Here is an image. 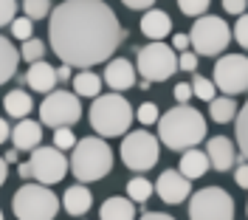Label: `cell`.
Masks as SVG:
<instances>
[{"mask_svg":"<svg viewBox=\"0 0 248 220\" xmlns=\"http://www.w3.org/2000/svg\"><path fill=\"white\" fill-rule=\"evenodd\" d=\"M0 220H3V212H0Z\"/></svg>","mask_w":248,"mask_h":220,"instance_id":"49","label":"cell"},{"mask_svg":"<svg viewBox=\"0 0 248 220\" xmlns=\"http://www.w3.org/2000/svg\"><path fill=\"white\" fill-rule=\"evenodd\" d=\"M136 71L150 82H167V79L178 71V54L172 46L164 43H150V46L139 48V60H136Z\"/></svg>","mask_w":248,"mask_h":220,"instance_id":"8","label":"cell"},{"mask_svg":"<svg viewBox=\"0 0 248 220\" xmlns=\"http://www.w3.org/2000/svg\"><path fill=\"white\" fill-rule=\"evenodd\" d=\"M246 6H248V0H223V9L229 12V15H246Z\"/></svg>","mask_w":248,"mask_h":220,"instance_id":"39","label":"cell"},{"mask_svg":"<svg viewBox=\"0 0 248 220\" xmlns=\"http://www.w3.org/2000/svg\"><path fill=\"white\" fill-rule=\"evenodd\" d=\"M23 12L29 20H43L51 12V0H23Z\"/></svg>","mask_w":248,"mask_h":220,"instance_id":"30","label":"cell"},{"mask_svg":"<svg viewBox=\"0 0 248 220\" xmlns=\"http://www.w3.org/2000/svg\"><path fill=\"white\" fill-rule=\"evenodd\" d=\"M189 192H192V184H189V178L181 170H164L161 178L155 181V195L170 206L184 204L189 198Z\"/></svg>","mask_w":248,"mask_h":220,"instance_id":"13","label":"cell"},{"mask_svg":"<svg viewBox=\"0 0 248 220\" xmlns=\"http://www.w3.org/2000/svg\"><path fill=\"white\" fill-rule=\"evenodd\" d=\"M161 158V144L155 136H150L147 130H136V133H127L122 141V161L127 170L133 173H147L153 170Z\"/></svg>","mask_w":248,"mask_h":220,"instance_id":"7","label":"cell"},{"mask_svg":"<svg viewBox=\"0 0 248 220\" xmlns=\"http://www.w3.org/2000/svg\"><path fill=\"white\" fill-rule=\"evenodd\" d=\"M82 119V105L79 96L71 91H51L46 94L43 105H40V125L46 127H71Z\"/></svg>","mask_w":248,"mask_h":220,"instance_id":"9","label":"cell"},{"mask_svg":"<svg viewBox=\"0 0 248 220\" xmlns=\"http://www.w3.org/2000/svg\"><path fill=\"white\" fill-rule=\"evenodd\" d=\"M232 43V29L226 20L212 15H203L195 20L192 31H189V46L195 48V54L201 57H217L223 54Z\"/></svg>","mask_w":248,"mask_h":220,"instance_id":"6","label":"cell"},{"mask_svg":"<svg viewBox=\"0 0 248 220\" xmlns=\"http://www.w3.org/2000/svg\"><path fill=\"white\" fill-rule=\"evenodd\" d=\"M175 99H178V105H186L192 99V85L189 82H178L175 85Z\"/></svg>","mask_w":248,"mask_h":220,"instance_id":"38","label":"cell"},{"mask_svg":"<svg viewBox=\"0 0 248 220\" xmlns=\"http://www.w3.org/2000/svg\"><path fill=\"white\" fill-rule=\"evenodd\" d=\"M209 116H212V122H217V125H229L234 116H237V102H234L232 96H215L209 102Z\"/></svg>","mask_w":248,"mask_h":220,"instance_id":"24","label":"cell"},{"mask_svg":"<svg viewBox=\"0 0 248 220\" xmlns=\"http://www.w3.org/2000/svg\"><path fill=\"white\" fill-rule=\"evenodd\" d=\"M136 116H139L141 125H155V122L161 119V116H158V108H155L153 102H144V105L139 108V113H136Z\"/></svg>","mask_w":248,"mask_h":220,"instance_id":"35","label":"cell"},{"mask_svg":"<svg viewBox=\"0 0 248 220\" xmlns=\"http://www.w3.org/2000/svg\"><path fill=\"white\" fill-rule=\"evenodd\" d=\"M105 85L110 91H116V94L130 91L136 85V65L127 57H113L108 63V68H105Z\"/></svg>","mask_w":248,"mask_h":220,"instance_id":"14","label":"cell"},{"mask_svg":"<svg viewBox=\"0 0 248 220\" xmlns=\"http://www.w3.org/2000/svg\"><path fill=\"white\" fill-rule=\"evenodd\" d=\"M102 91V77L99 74H93V71H79L77 77H74V94L77 96H91L96 99Z\"/></svg>","mask_w":248,"mask_h":220,"instance_id":"25","label":"cell"},{"mask_svg":"<svg viewBox=\"0 0 248 220\" xmlns=\"http://www.w3.org/2000/svg\"><path fill=\"white\" fill-rule=\"evenodd\" d=\"M17 17V0H0V29L9 23L12 26V20Z\"/></svg>","mask_w":248,"mask_h":220,"instance_id":"34","label":"cell"},{"mask_svg":"<svg viewBox=\"0 0 248 220\" xmlns=\"http://www.w3.org/2000/svg\"><path fill=\"white\" fill-rule=\"evenodd\" d=\"M17 173H20V178H26V181H29V178H31V167H29V164H20V167H17Z\"/></svg>","mask_w":248,"mask_h":220,"instance_id":"47","label":"cell"},{"mask_svg":"<svg viewBox=\"0 0 248 220\" xmlns=\"http://www.w3.org/2000/svg\"><path fill=\"white\" fill-rule=\"evenodd\" d=\"M217 91H226V96H237L248 91V57L243 54H223L215 63Z\"/></svg>","mask_w":248,"mask_h":220,"instance_id":"12","label":"cell"},{"mask_svg":"<svg viewBox=\"0 0 248 220\" xmlns=\"http://www.w3.org/2000/svg\"><path fill=\"white\" fill-rule=\"evenodd\" d=\"M43 57H46V43H43V40H34V37H31V40H26L23 48H20V60H26L29 65L40 63Z\"/></svg>","mask_w":248,"mask_h":220,"instance_id":"28","label":"cell"},{"mask_svg":"<svg viewBox=\"0 0 248 220\" xmlns=\"http://www.w3.org/2000/svg\"><path fill=\"white\" fill-rule=\"evenodd\" d=\"M29 167H31V178L37 184H46V187L60 184L62 178L68 175V170H71L65 153L57 150V147H37V150H31Z\"/></svg>","mask_w":248,"mask_h":220,"instance_id":"11","label":"cell"},{"mask_svg":"<svg viewBox=\"0 0 248 220\" xmlns=\"http://www.w3.org/2000/svg\"><path fill=\"white\" fill-rule=\"evenodd\" d=\"M91 204H93V195L85 184H74V187L65 189V195H62V206H65V212L71 218H82L85 212H91Z\"/></svg>","mask_w":248,"mask_h":220,"instance_id":"19","label":"cell"},{"mask_svg":"<svg viewBox=\"0 0 248 220\" xmlns=\"http://www.w3.org/2000/svg\"><path fill=\"white\" fill-rule=\"evenodd\" d=\"M209 156L201 153L198 147H192V150H184V158H181V173L189 178V181H195V178H203V175L209 173Z\"/></svg>","mask_w":248,"mask_h":220,"instance_id":"21","label":"cell"},{"mask_svg":"<svg viewBox=\"0 0 248 220\" xmlns=\"http://www.w3.org/2000/svg\"><path fill=\"white\" fill-rule=\"evenodd\" d=\"M234 37H237V43L243 48H248V15H240V20H237V26H234Z\"/></svg>","mask_w":248,"mask_h":220,"instance_id":"36","label":"cell"},{"mask_svg":"<svg viewBox=\"0 0 248 220\" xmlns=\"http://www.w3.org/2000/svg\"><path fill=\"white\" fill-rule=\"evenodd\" d=\"M189 220H234V201L226 189H198L189 201Z\"/></svg>","mask_w":248,"mask_h":220,"instance_id":"10","label":"cell"},{"mask_svg":"<svg viewBox=\"0 0 248 220\" xmlns=\"http://www.w3.org/2000/svg\"><path fill=\"white\" fill-rule=\"evenodd\" d=\"M172 48L175 51H189V34H175L172 37Z\"/></svg>","mask_w":248,"mask_h":220,"instance_id":"42","label":"cell"},{"mask_svg":"<svg viewBox=\"0 0 248 220\" xmlns=\"http://www.w3.org/2000/svg\"><path fill=\"white\" fill-rule=\"evenodd\" d=\"M141 31L147 40H153V43H161L167 34L172 31V20L167 12H161V9H147L144 17H141Z\"/></svg>","mask_w":248,"mask_h":220,"instance_id":"17","label":"cell"},{"mask_svg":"<svg viewBox=\"0 0 248 220\" xmlns=\"http://www.w3.org/2000/svg\"><path fill=\"white\" fill-rule=\"evenodd\" d=\"M127 9H136V12H147V9H153L155 0H122Z\"/></svg>","mask_w":248,"mask_h":220,"instance_id":"41","label":"cell"},{"mask_svg":"<svg viewBox=\"0 0 248 220\" xmlns=\"http://www.w3.org/2000/svg\"><path fill=\"white\" fill-rule=\"evenodd\" d=\"M74 144H77V136H74V130L71 127H57L54 130V147L57 150H74Z\"/></svg>","mask_w":248,"mask_h":220,"instance_id":"31","label":"cell"},{"mask_svg":"<svg viewBox=\"0 0 248 220\" xmlns=\"http://www.w3.org/2000/svg\"><path fill=\"white\" fill-rule=\"evenodd\" d=\"M68 79H71V65L62 63V68L57 71V82H68Z\"/></svg>","mask_w":248,"mask_h":220,"instance_id":"45","label":"cell"},{"mask_svg":"<svg viewBox=\"0 0 248 220\" xmlns=\"http://www.w3.org/2000/svg\"><path fill=\"white\" fill-rule=\"evenodd\" d=\"M12 212L17 220H54L60 212V198L46 184H26L15 192Z\"/></svg>","mask_w":248,"mask_h":220,"instance_id":"5","label":"cell"},{"mask_svg":"<svg viewBox=\"0 0 248 220\" xmlns=\"http://www.w3.org/2000/svg\"><path fill=\"white\" fill-rule=\"evenodd\" d=\"M127 31L105 0H62L51 12L48 40L71 68H93L113 60Z\"/></svg>","mask_w":248,"mask_h":220,"instance_id":"1","label":"cell"},{"mask_svg":"<svg viewBox=\"0 0 248 220\" xmlns=\"http://www.w3.org/2000/svg\"><path fill=\"white\" fill-rule=\"evenodd\" d=\"M212 0H178V9L184 12L186 17H203L206 9H209Z\"/></svg>","mask_w":248,"mask_h":220,"instance_id":"33","label":"cell"},{"mask_svg":"<svg viewBox=\"0 0 248 220\" xmlns=\"http://www.w3.org/2000/svg\"><path fill=\"white\" fill-rule=\"evenodd\" d=\"M68 164H71L74 178L82 184L102 181L113 170V150L102 136H88V139L74 144V156Z\"/></svg>","mask_w":248,"mask_h":220,"instance_id":"3","label":"cell"},{"mask_svg":"<svg viewBox=\"0 0 248 220\" xmlns=\"http://www.w3.org/2000/svg\"><path fill=\"white\" fill-rule=\"evenodd\" d=\"M198 68V54L195 51H181L178 57V71H195Z\"/></svg>","mask_w":248,"mask_h":220,"instance_id":"37","label":"cell"},{"mask_svg":"<svg viewBox=\"0 0 248 220\" xmlns=\"http://www.w3.org/2000/svg\"><path fill=\"white\" fill-rule=\"evenodd\" d=\"M6 178H9V164H6V158L0 156V187L6 184Z\"/></svg>","mask_w":248,"mask_h":220,"instance_id":"46","label":"cell"},{"mask_svg":"<svg viewBox=\"0 0 248 220\" xmlns=\"http://www.w3.org/2000/svg\"><path fill=\"white\" fill-rule=\"evenodd\" d=\"M9 136H12V127H9V122H6V119H0V144L6 141Z\"/></svg>","mask_w":248,"mask_h":220,"instance_id":"44","label":"cell"},{"mask_svg":"<svg viewBox=\"0 0 248 220\" xmlns=\"http://www.w3.org/2000/svg\"><path fill=\"white\" fill-rule=\"evenodd\" d=\"M206 156H209V164L215 167L217 173L232 170L234 161H237L234 141H229L226 136H215V139H209V144H206Z\"/></svg>","mask_w":248,"mask_h":220,"instance_id":"15","label":"cell"},{"mask_svg":"<svg viewBox=\"0 0 248 220\" xmlns=\"http://www.w3.org/2000/svg\"><path fill=\"white\" fill-rule=\"evenodd\" d=\"M234 136H237V144H240V153L248 161V102L240 108V113L234 116Z\"/></svg>","mask_w":248,"mask_h":220,"instance_id":"26","label":"cell"},{"mask_svg":"<svg viewBox=\"0 0 248 220\" xmlns=\"http://www.w3.org/2000/svg\"><path fill=\"white\" fill-rule=\"evenodd\" d=\"M9 139L15 141V150H37L43 141V125L31 119H20Z\"/></svg>","mask_w":248,"mask_h":220,"instance_id":"16","label":"cell"},{"mask_svg":"<svg viewBox=\"0 0 248 220\" xmlns=\"http://www.w3.org/2000/svg\"><path fill=\"white\" fill-rule=\"evenodd\" d=\"M26 82H29L31 91L37 94H51L57 88V68H51L46 60L29 65V74H26Z\"/></svg>","mask_w":248,"mask_h":220,"instance_id":"18","label":"cell"},{"mask_svg":"<svg viewBox=\"0 0 248 220\" xmlns=\"http://www.w3.org/2000/svg\"><path fill=\"white\" fill-rule=\"evenodd\" d=\"M153 192H155V187L147 181V178H141V175L127 184V198H130L133 204H144V201H150Z\"/></svg>","mask_w":248,"mask_h":220,"instance_id":"27","label":"cell"},{"mask_svg":"<svg viewBox=\"0 0 248 220\" xmlns=\"http://www.w3.org/2000/svg\"><path fill=\"white\" fill-rule=\"evenodd\" d=\"M139 220H175V218L164 215V212H147V215H141Z\"/></svg>","mask_w":248,"mask_h":220,"instance_id":"43","label":"cell"},{"mask_svg":"<svg viewBox=\"0 0 248 220\" xmlns=\"http://www.w3.org/2000/svg\"><path fill=\"white\" fill-rule=\"evenodd\" d=\"M234 184L240 189H248V161H243V164L234 170Z\"/></svg>","mask_w":248,"mask_h":220,"instance_id":"40","label":"cell"},{"mask_svg":"<svg viewBox=\"0 0 248 220\" xmlns=\"http://www.w3.org/2000/svg\"><path fill=\"white\" fill-rule=\"evenodd\" d=\"M189 85H192V94L198 96V99H203V102H212V99H215V91H217V85L212 82V79H206V77H198V74H195V79H192Z\"/></svg>","mask_w":248,"mask_h":220,"instance_id":"29","label":"cell"},{"mask_svg":"<svg viewBox=\"0 0 248 220\" xmlns=\"http://www.w3.org/2000/svg\"><path fill=\"white\" fill-rule=\"evenodd\" d=\"M3 158H6V164H15V161H17V150H9Z\"/></svg>","mask_w":248,"mask_h":220,"instance_id":"48","label":"cell"},{"mask_svg":"<svg viewBox=\"0 0 248 220\" xmlns=\"http://www.w3.org/2000/svg\"><path fill=\"white\" fill-rule=\"evenodd\" d=\"M12 34H15V40H31V34H34V20L29 17H15L12 20Z\"/></svg>","mask_w":248,"mask_h":220,"instance_id":"32","label":"cell"},{"mask_svg":"<svg viewBox=\"0 0 248 220\" xmlns=\"http://www.w3.org/2000/svg\"><path fill=\"white\" fill-rule=\"evenodd\" d=\"M158 139L170 150H192L206 139V119L201 110L189 105H175L158 119Z\"/></svg>","mask_w":248,"mask_h":220,"instance_id":"2","label":"cell"},{"mask_svg":"<svg viewBox=\"0 0 248 220\" xmlns=\"http://www.w3.org/2000/svg\"><path fill=\"white\" fill-rule=\"evenodd\" d=\"M3 110L12 116V119H29V113L34 110V99L26 91H9L3 96Z\"/></svg>","mask_w":248,"mask_h":220,"instance_id":"22","label":"cell"},{"mask_svg":"<svg viewBox=\"0 0 248 220\" xmlns=\"http://www.w3.org/2000/svg\"><path fill=\"white\" fill-rule=\"evenodd\" d=\"M17 65H20V51L12 46V40H6L0 34V85H6L9 79L15 77Z\"/></svg>","mask_w":248,"mask_h":220,"instance_id":"23","label":"cell"},{"mask_svg":"<svg viewBox=\"0 0 248 220\" xmlns=\"http://www.w3.org/2000/svg\"><path fill=\"white\" fill-rule=\"evenodd\" d=\"M133 125V105L122 94H105L96 96L91 105V127L96 136H124Z\"/></svg>","mask_w":248,"mask_h":220,"instance_id":"4","label":"cell"},{"mask_svg":"<svg viewBox=\"0 0 248 220\" xmlns=\"http://www.w3.org/2000/svg\"><path fill=\"white\" fill-rule=\"evenodd\" d=\"M102 220H136V204L130 198H108L99 209Z\"/></svg>","mask_w":248,"mask_h":220,"instance_id":"20","label":"cell"}]
</instances>
